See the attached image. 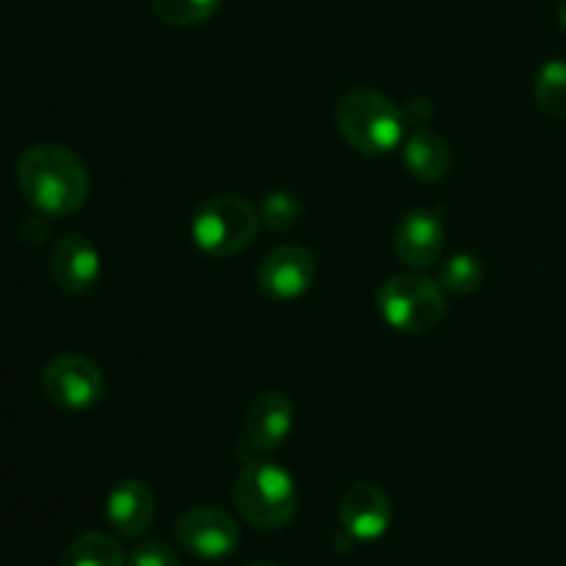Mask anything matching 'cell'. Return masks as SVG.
<instances>
[{
	"label": "cell",
	"instance_id": "5bb4252c",
	"mask_svg": "<svg viewBox=\"0 0 566 566\" xmlns=\"http://www.w3.org/2000/svg\"><path fill=\"white\" fill-rule=\"evenodd\" d=\"M403 166L423 182H437L451 169V147L440 133L418 127L403 144Z\"/></svg>",
	"mask_w": 566,
	"mask_h": 566
},
{
	"label": "cell",
	"instance_id": "30bf717a",
	"mask_svg": "<svg viewBox=\"0 0 566 566\" xmlns=\"http://www.w3.org/2000/svg\"><path fill=\"white\" fill-rule=\"evenodd\" d=\"M99 252L86 235H70L59 238L50 252V280L55 282V287H61L64 293H86L92 291L94 282L99 280Z\"/></svg>",
	"mask_w": 566,
	"mask_h": 566
},
{
	"label": "cell",
	"instance_id": "5b68a950",
	"mask_svg": "<svg viewBox=\"0 0 566 566\" xmlns=\"http://www.w3.org/2000/svg\"><path fill=\"white\" fill-rule=\"evenodd\" d=\"M376 307L381 318L398 332L423 335L440 326L446 315V296L434 280L420 274L390 276L376 293Z\"/></svg>",
	"mask_w": 566,
	"mask_h": 566
},
{
	"label": "cell",
	"instance_id": "ba28073f",
	"mask_svg": "<svg viewBox=\"0 0 566 566\" xmlns=\"http://www.w3.org/2000/svg\"><path fill=\"white\" fill-rule=\"evenodd\" d=\"M315 258L304 247L285 243L265 254L258 269V287L274 302H296L313 287Z\"/></svg>",
	"mask_w": 566,
	"mask_h": 566
},
{
	"label": "cell",
	"instance_id": "52a82bcc",
	"mask_svg": "<svg viewBox=\"0 0 566 566\" xmlns=\"http://www.w3.org/2000/svg\"><path fill=\"white\" fill-rule=\"evenodd\" d=\"M177 542L186 547L191 556L202 562H219L235 553L241 545V528L235 517L213 506H193L180 514L175 525Z\"/></svg>",
	"mask_w": 566,
	"mask_h": 566
},
{
	"label": "cell",
	"instance_id": "ffe728a7",
	"mask_svg": "<svg viewBox=\"0 0 566 566\" xmlns=\"http://www.w3.org/2000/svg\"><path fill=\"white\" fill-rule=\"evenodd\" d=\"M130 566H180V556H177L175 547L169 542L160 539H147L138 542L136 547L127 556Z\"/></svg>",
	"mask_w": 566,
	"mask_h": 566
},
{
	"label": "cell",
	"instance_id": "e0dca14e",
	"mask_svg": "<svg viewBox=\"0 0 566 566\" xmlns=\"http://www.w3.org/2000/svg\"><path fill=\"white\" fill-rule=\"evenodd\" d=\"M481 282H484V263H481L475 254H470V252L453 254V258H448L446 263L440 265L442 291L464 296V293L479 291Z\"/></svg>",
	"mask_w": 566,
	"mask_h": 566
},
{
	"label": "cell",
	"instance_id": "44dd1931",
	"mask_svg": "<svg viewBox=\"0 0 566 566\" xmlns=\"http://www.w3.org/2000/svg\"><path fill=\"white\" fill-rule=\"evenodd\" d=\"M558 22H562V28L566 31V0H562V6H558Z\"/></svg>",
	"mask_w": 566,
	"mask_h": 566
},
{
	"label": "cell",
	"instance_id": "8992f818",
	"mask_svg": "<svg viewBox=\"0 0 566 566\" xmlns=\"http://www.w3.org/2000/svg\"><path fill=\"white\" fill-rule=\"evenodd\" d=\"M44 396L64 412H88L105 396V376L83 354H59L42 374Z\"/></svg>",
	"mask_w": 566,
	"mask_h": 566
},
{
	"label": "cell",
	"instance_id": "8fae6325",
	"mask_svg": "<svg viewBox=\"0 0 566 566\" xmlns=\"http://www.w3.org/2000/svg\"><path fill=\"white\" fill-rule=\"evenodd\" d=\"M442 238H446V230H442V219L434 213V210H409L396 227V238H392V247H396V254L401 258L403 265L409 269H429L440 260L442 254Z\"/></svg>",
	"mask_w": 566,
	"mask_h": 566
},
{
	"label": "cell",
	"instance_id": "277c9868",
	"mask_svg": "<svg viewBox=\"0 0 566 566\" xmlns=\"http://www.w3.org/2000/svg\"><path fill=\"white\" fill-rule=\"evenodd\" d=\"M260 213L235 193H216L205 199L191 219V238L199 252L224 260L243 252L254 241Z\"/></svg>",
	"mask_w": 566,
	"mask_h": 566
},
{
	"label": "cell",
	"instance_id": "7a4b0ae2",
	"mask_svg": "<svg viewBox=\"0 0 566 566\" xmlns=\"http://www.w3.org/2000/svg\"><path fill=\"white\" fill-rule=\"evenodd\" d=\"M232 501L252 528L280 531L296 514V484L282 464L254 457L238 473Z\"/></svg>",
	"mask_w": 566,
	"mask_h": 566
},
{
	"label": "cell",
	"instance_id": "7402d4cb",
	"mask_svg": "<svg viewBox=\"0 0 566 566\" xmlns=\"http://www.w3.org/2000/svg\"><path fill=\"white\" fill-rule=\"evenodd\" d=\"M249 566H274V564H249Z\"/></svg>",
	"mask_w": 566,
	"mask_h": 566
},
{
	"label": "cell",
	"instance_id": "3957f363",
	"mask_svg": "<svg viewBox=\"0 0 566 566\" xmlns=\"http://www.w3.org/2000/svg\"><path fill=\"white\" fill-rule=\"evenodd\" d=\"M337 130L363 155H387L401 144L403 114L374 88H352L337 103Z\"/></svg>",
	"mask_w": 566,
	"mask_h": 566
},
{
	"label": "cell",
	"instance_id": "9c48e42d",
	"mask_svg": "<svg viewBox=\"0 0 566 566\" xmlns=\"http://www.w3.org/2000/svg\"><path fill=\"white\" fill-rule=\"evenodd\" d=\"M340 523L357 542H376L390 531L392 503L381 486L357 481L340 497Z\"/></svg>",
	"mask_w": 566,
	"mask_h": 566
},
{
	"label": "cell",
	"instance_id": "9a60e30c",
	"mask_svg": "<svg viewBox=\"0 0 566 566\" xmlns=\"http://www.w3.org/2000/svg\"><path fill=\"white\" fill-rule=\"evenodd\" d=\"M59 566H127V556L116 539L88 531L66 545Z\"/></svg>",
	"mask_w": 566,
	"mask_h": 566
},
{
	"label": "cell",
	"instance_id": "4fadbf2b",
	"mask_svg": "<svg viewBox=\"0 0 566 566\" xmlns=\"http://www.w3.org/2000/svg\"><path fill=\"white\" fill-rule=\"evenodd\" d=\"M105 517L119 536L136 539L155 520V492L142 479H125L108 492Z\"/></svg>",
	"mask_w": 566,
	"mask_h": 566
},
{
	"label": "cell",
	"instance_id": "2e32d148",
	"mask_svg": "<svg viewBox=\"0 0 566 566\" xmlns=\"http://www.w3.org/2000/svg\"><path fill=\"white\" fill-rule=\"evenodd\" d=\"M534 97L547 116L566 119V61L553 59L542 64L534 77Z\"/></svg>",
	"mask_w": 566,
	"mask_h": 566
},
{
	"label": "cell",
	"instance_id": "7c38bea8",
	"mask_svg": "<svg viewBox=\"0 0 566 566\" xmlns=\"http://www.w3.org/2000/svg\"><path fill=\"white\" fill-rule=\"evenodd\" d=\"M293 429V403L282 392L269 390L260 392L247 409L243 420V437L252 446V451L265 453L280 448L291 437Z\"/></svg>",
	"mask_w": 566,
	"mask_h": 566
},
{
	"label": "cell",
	"instance_id": "ac0fdd59",
	"mask_svg": "<svg viewBox=\"0 0 566 566\" xmlns=\"http://www.w3.org/2000/svg\"><path fill=\"white\" fill-rule=\"evenodd\" d=\"M221 9V0H153V11L164 22L177 28H191L210 20Z\"/></svg>",
	"mask_w": 566,
	"mask_h": 566
},
{
	"label": "cell",
	"instance_id": "d6986e66",
	"mask_svg": "<svg viewBox=\"0 0 566 566\" xmlns=\"http://www.w3.org/2000/svg\"><path fill=\"white\" fill-rule=\"evenodd\" d=\"M298 213H302V208H298L296 197H293L291 191L265 193L263 208H260V216H263L265 227H271V230L276 232L291 230V227L298 221Z\"/></svg>",
	"mask_w": 566,
	"mask_h": 566
},
{
	"label": "cell",
	"instance_id": "6da1fadb",
	"mask_svg": "<svg viewBox=\"0 0 566 566\" xmlns=\"http://www.w3.org/2000/svg\"><path fill=\"white\" fill-rule=\"evenodd\" d=\"M17 186L42 216H70L86 202L88 169L61 144H33L17 160Z\"/></svg>",
	"mask_w": 566,
	"mask_h": 566
}]
</instances>
